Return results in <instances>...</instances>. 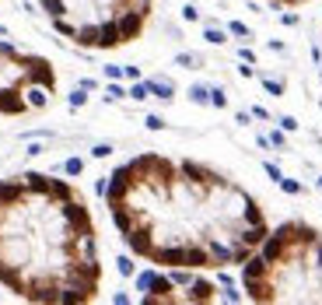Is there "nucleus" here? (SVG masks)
I'll return each instance as SVG.
<instances>
[{"label":"nucleus","instance_id":"f257e3e1","mask_svg":"<svg viewBox=\"0 0 322 305\" xmlns=\"http://www.w3.org/2000/svg\"><path fill=\"white\" fill-rule=\"evenodd\" d=\"M102 197L123 246L161 270L242 267L270 235L263 204L196 158L140 151L112 168Z\"/></svg>","mask_w":322,"mask_h":305},{"label":"nucleus","instance_id":"f03ea898","mask_svg":"<svg viewBox=\"0 0 322 305\" xmlns=\"http://www.w3.org/2000/svg\"><path fill=\"white\" fill-rule=\"evenodd\" d=\"M0 288L35 305H91L102 291L95 214L70 179H0Z\"/></svg>","mask_w":322,"mask_h":305},{"label":"nucleus","instance_id":"7ed1b4c3","mask_svg":"<svg viewBox=\"0 0 322 305\" xmlns=\"http://www.w3.org/2000/svg\"><path fill=\"white\" fill-rule=\"evenodd\" d=\"M242 291L256 305H322V231L284 221L242 263Z\"/></svg>","mask_w":322,"mask_h":305},{"label":"nucleus","instance_id":"20e7f679","mask_svg":"<svg viewBox=\"0 0 322 305\" xmlns=\"http://www.w3.org/2000/svg\"><path fill=\"white\" fill-rule=\"evenodd\" d=\"M39 7L56 35L91 53L137 42L154 14V0H39Z\"/></svg>","mask_w":322,"mask_h":305},{"label":"nucleus","instance_id":"39448f33","mask_svg":"<svg viewBox=\"0 0 322 305\" xmlns=\"http://www.w3.org/2000/svg\"><path fill=\"white\" fill-rule=\"evenodd\" d=\"M60 88V77L49 56L25 53L14 42L0 39V116L42 112Z\"/></svg>","mask_w":322,"mask_h":305},{"label":"nucleus","instance_id":"423d86ee","mask_svg":"<svg viewBox=\"0 0 322 305\" xmlns=\"http://www.w3.org/2000/svg\"><path fill=\"white\" fill-rule=\"evenodd\" d=\"M137 291L144 305H210L217 302V284L200 277V270H161L137 274Z\"/></svg>","mask_w":322,"mask_h":305},{"label":"nucleus","instance_id":"0eeeda50","mask_svg":"<svg viewBox=\"0 0 322 305\" xmlns=\"http://www.w3.org/2000/svg\"><path fill=\"white\" fill-rule=\"evenodd\" d=\"M147 88H151V95H154V98H161V102H172V98H175V84H172V81L151 77V81H147Z\"/></svg>","mask_w":322,"mask_h":305},{"label":"nucleus","instance_id":"6e6552de","mask_svg":"<svg viewBox=\"0 0 322 305\" xmlns=\"http://www.w3.org/2000/svg\"><path fill=\"white\" fill-rule=\"evenodd\" d=\"M126 95L144 102V98H151V88H147V81H133V88H126Z\"/></svg>","mask_w":322,"mask_h":305},{"label":"nucleus","instance_id":"1a4fd4ad","mask_svg":"<svg viewBox=\"0 0 322 305\" xmlns=\"http://www.w3.org/2000/svg\"><path fill=\"white\" fill-rule=\"evenodd\" d=\"M203 39H207L210 46H224V42H228V32H221V28H207Z\"/></svg>","mask_w":322,"mask_h":305},{"label":"nucleus","instance_id":"9d476101","mask_svg":"<svg viewBox=\"0 0 322 305\" xmlns=\"http://www.w3.org/2000/svg\"><path fill=\"white\" fill-rule=\"evenodd\" d=\"M119 98H126V88L116 84V81H109V88H105V102H119Z\"/></svg>","mask_w":322,"mask_h":305},{"label":"nucleus","instance_id":"9b49d317","mask_svg":"<svg viewBox=\"0 0 322 305\" xmlns=\"http://www.w3.org/2000/svg\"><path fill=\"white\" fill-rule=\"evenodd\" d=\"M189 98H193L196 105H207V102H210V91H207L203 84H193V88H189Z\"/></svg>","mask_w":322,"mask_h":305},{"label":"nucleus","instance_id":"f8f14e48","mask_svg":"<svg viewBox=\"0 0 322 305\" xmlns=\"http://www.w3.org/2000/svg\"><path fill=\"white\" fill-rule=\"evenodd\" d=\"M259 81H263V88H266L270 95H277V98L284 95V81H277V77H263V74H259Z\"/></svg>","mask_w":322,"mask_h":305},{"label":"nucleus","instance_id":"ddd939ff","mask_svg":"<svg viewBox=\"0 0 322 305\" xmlns=\"http://www.w3.org/2000/svg\"><path fill=\"white\" fill-rule=\"evenodd\" d=\"M116 267H119V274H123V277H137V267H133V260H130V256H119V260H116Z\"/></svg>","mask_w":322,"mask_h":305},{"label":"nucleus","instance_id":"4468645a","mask_svg":"<svg viewBox=\"0 0 322 305\" xmlns=\"http://www.w3.org/2000/svg\"><path fill=\"white\" fill-rule=\"evenodd\" d=\"M63 172H67V175H80V172H84V158H67V161H63Z\"/></svg>","mask_w":322,"mask_h":305},{"label":"nucleus","instance_id":"2eb2a0df","mask_svg":"<svg viewBox=\"0 0 322 305\" xmlns=\"http://www.w3.org/2000/svg\"><path fill=\"white\" fill-rule=\"evenodd\" d=\"M210 105H214V109H228V95H224L221 88H210Z\"/></svg>","mask_w":322,"mask_h":305},{"label":"nucleus","instance_id":"dca6fc26","mask_svg":"<svg viewBox=\"0 0 322 305\" xmlns=\"http://www.w3.org/2000/svg\"><path fill=\"white\" fill-rule=\"evenodd\" d=\"M228 32H231V35H238V39H252V28H249V25H242V21H231V25H228Z\"/></svg>","mask_w":322,"mask_h":305},{"label":"nucleus","instance_id":"f3484780","mask_svg":"<svg viewBox=\"0 0 322 305\" xmlns=\"http://www.w3.org/2000/svg\"><path fill=\"white\" fill-rule=\"evenodd\" d=\"M84 102H88V91H84V88H74V91H70V109H80V105H84Z\"/></svg>","mask_w":322,"mask_h":305},{"label":"nucleus","instance_id":"a211bd4d","mask_svg":"<svg viewBox=\"0 0 322 305\" xmlns=\"http://www.w3.org/2000/svg\"><path fill=\"white\" fill-rule=\"evenodd\" d=\"M263 168H266V175H270L273 182H280V179H284V172H280V168H277L273 161H263Z\"/></svg>","mask_w":322,"mask_h":305},{"label":"nucleus","instance_id":"6ab92c4d","mask_svg":"<svg viewBox=\"0 0 322 305\" xmlns=\"http://www.w3.org/2000/svg\"><path fill=\"white\" fill-rule=\"evenodd\" d=\"M266 4H273V7H305L312 0H266Z\"/></svg>","mask_w":322,"mask_h":305},{"label":"nucleus","instance_id":"aec40b11","mask_svg":"<svg viewBox=\"0 0 322 305\" xmlns=\"http://www.w3.org/2000/svg\"><path fill=\"white\" fill-rule=\"evenodd\" d=\"M91 154H95V158H109V154H112V144H95Z\"/></svg>","mask_w":322,"mask_h":305},{"label":"nucleus","instance_id":"412c9836","mask_svg":"<svg viewBox=\"0 0 322 305\" xmlns=\"http://www.w3.org/2000/svg\"><path fill=\"white\" fill-rule=\"evenodd\" d=\"M175 64H179V67H193V64H196V56H193V53H179V56H175Z\"/></svg>","mask_w":322,"mask_h":305},{"label":"nucleus","instance_id":"4be33fe9","mask_svg":"<svg viewBox=\"0 0 322 305\" xmlns=\"http://www.w3.org/2000/svg\"><path fill=\"white\" fill-rule=\"evenodd\" d=\"M280 190H287V193H301V182H294V179H280Z\"/></svg>","mask_w":322,"mask_h":305},{"label":"nucleus","instance_id":"5701e85b","mask_svg":"<svg viewBox=\"0 0 322 305\" xmlns=\"http://www.w3.org/2000/svg\"><path fill=\"white\" fill-rule=\"evenodd\" d=\"M144 123H147V130H165V119L161 116H147Z\"/></svg>","mask_w":322,"mask_h":305},{"label":"nucleus","instance_id":"b1692460","mask_svg":"<svg viewBox=\"0 0 322 305\" xmlns=\"http://www.w3.org/2000/svg\"><path fill=\"white\" fill-rule=\"evenodd\" d=\"M280 127H284V130H291V134H294V130H298V119H294V116H280Z\"/></svg>","mask_w":322,"mask_h":305},{"label":"nucleus","instance_id":"393cba45","mask_svg":"<svg viewBox=\"0 0 322 305\" xmlns=\"http://www.w3.org/2000/svg\"><path fill=\"white\" fill-rule=\"evenodd\" d=\"M105 77H109V81H119V77H123V67H112V64H109V67H105Z\"/></svg>","mask_w":322,"mask_h":305},{"label":"nucleus","instance_id":"a878e982","mask_svg":"<svg viewBox=\"0 0 322 305\" xmlns=\"http://www.w3.org/2000/svg\"><path fill=\"white\" fill-rule=\"evenodd\" d=\"M123 77H130V81H140V67H123Z\"/></svg>","mask_w":322,"mask_h":305},{"label":"nucleus","instance_id":"bb28decb","mask_svg":"<svg viewBox=\"0 0 322 305\" xmlns=\"http://www.w3.org/2000/svg\"><path fill=\"white\" fill-rule=\"evenodd\" d=\"M182 18H186V21H196L200 11H196V7H182Z\"/></svg>","mask_w":322,"mask_h":305},{"label":"nucleus","instance_id":"cd10ccee","mask_svg":"<svg viewBox=\"0 0 322 305\" xmlns=\"http://www.w3.org/2000/svg\"><path fill=\"white\" fill-rule=\"evenodd\" d=\"M80 88H84V91H98V81H95V77H84Z\"/></svg>","mask_w":322,"mask_h":305},{"label":"nucleus","instance_id":"c85d7f7f","mask_svg":"<svg viewBox=\"0 0 322 305\" xmlns=\"http://www.w3.org/2000/svg\"><path fill=\"white\" fill-rule=\"evenodd\" d=\"M252 116H256V119H270V112H266L263 105H252Z\"/></svg>","mask_w":322,"mask_h":305},{"label":"nucleus","instance_id":"c756f323","mask_svg":"<svg viewBox=\"0 0 322 305\" xmlns=\"http://www.w3.org/2000/svg\"><path fill=\"white\" fill-rule=\"evenodd\" d=\"M270 144H277V148H284V144H287V141H284V134H280V130H277V134H270Z\"/></svg>","mask_w":322,"mask_h":305},{"label":"nucleus","instance_id":"7c9ffc66","mask_svg":"<svg viewBox=\"0 0 322 305\" xmlns=\"http://www.w3.org/2000/svg\"><path fill=\"white\" fill-rule=\"evenodd\" d=\"M238 56L245 60V64H256V53H252V49H238Z\"/></svg>","mask_w":322,"mask_h":305},{"label":"nucleus","instance_id":"2f4dec72","mask_svg":"<svg viewBox=\"0 0 322 305\" xmlns=\"http://www.w3.org/2000/svg\"><path fill=\"white\" fill-rule=\"evenodd\" d=\"M319 186H322V175H319Z\"/></svg>","mask_w":322,"mask_h":305},{"label":"nucleus","instance_id":"473e14b6","mask_svg":"<svg viewBox=\"0 0 322 305\" xmlns=\"http://www.w3.org/2000/svg\"><path fill=\"white\" fill-rule=\"evenodd\" d=\"M319 77H322V74H319Z\"/></svg>","mask_w":322,"mask_h":305}]
</instances>
